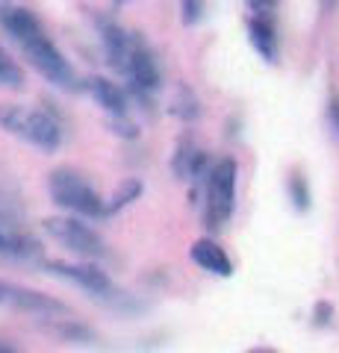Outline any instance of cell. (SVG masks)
<instances>
[{
    "label": "cell",
    "instance_id": "obj_21",
    "mask_svg": "<svg viewBox=\"0 0 339 353\" xmlns=\"http://www.w3.org/2000/svg\"><path fill=\"white\" fill-rule=\"evenodd\" d=\"M0 353H21L15 345H9V341H3V339H0Z\"/></svg>",
    "mask_w": 339,
    "mask_h": 353
},
{
    "label": "cell",
    "instance_id": "obj_5",
    "mask_svg": "<svg viewBox=\"0 0 339 353\" xmlns=\"http://www.w3.org/2000/svg\"><path fill=\"white\" fill-rule=\"evenodd\" d=\"M236 183L239 165L233 157H222L213 162L204 180V224L210 230H222L233 218L236 209Z\"/></svg>",
    "mask_w": 339,
    "mask_h": 353
},
{
    "label": "cell",
    "instance_id": "obj_1",
    "mask_svg": "<svg viewBox=\"0 0 339 353\" xmlns=\"http://www.w3.org/2000/svg\"><path fill=\"white\" fill-rule=\"evenodd\" d=\"M0 27L6 30V36L12 39L21 53L27 57V62L36 68L48 83L65 92H77L80 77L74 71V65L59 53V48L48 39L45 27L39 24V18L30 12L27 6L15 3H0Z\"/></svg>",
    "mask_w": 339,
    "mask_h": 353
},
{
    "label": "cell",
    "instance_id": "obj_9",
    "mask_svg": "<svg viewBox=\"0 0 339 353\" xmlns=\"http://www.w3.org/2000/svg\"><path fill=\"white\" fill-rule=\"evenodd\" d=\"M275 3H251V15L248 18V39L254 44V50L260 53L266 62H278V27H275Z\"/></svg>",
    "mask_w": 339,
    "mask_h": 353
},
{
    "label": "cell",
    "instance_id": "obj_3",
    "mask_svg": "<svg viewBox=\"0 0 339 353\" xmlns=\"http://www.w3.org/2000/svg\"><path fill=\"white\" fill-rule=\"evenodd\" d=\"M0 127L12 136L24 139L41 153H53L62 145V121L48 106L30 103H6L0 109Z\"/></svg>",
    "mask_w": 339,
    "mask_h": 353
},
{
    "label": "cell",
    "instance_id": "obj_2",
    "mask_svg": "<svg viewBox=\"0 0 339 353\" xmlns=\"http://www.w3.org/2000/svg\"><path fill=\"white\" fill-rule=\"evenodd\" d=\"M97 30H101L106 62L127 80V92L148 101L159 88V65L142 32L127 30L113 18H101Z\"/></svg>",
    "mask_w": 339,
    "mask_h": 353
},
{
    "label": "cell",
    "instance_id": "obj_22",
    "mask_svg": "<svg viewBox=\"0 0 339 353\" xmlns=\"http://www.w3.org/2000/svg\"><path fill=\"white\" fill-rule=\"evenodd\" d=\"M248 353H278V350H271V347H254V350H248Z\"/></svg>",
    "mask_w": 339,
    "mask_h": 353
},
{
    "label": "cell",
    "instance_id": "obj_16",
    "mask_svg": "<svg viewBox=\"0 0 339 353\" xmlns=\"http://www.w3.org/2000/svg\"><path fill=\"white\" fill-rule=\"evenodd\" d=\"M139 194H142V180H127V183L122 185V189H118V192L106 201V206H104V218L115 215V212H122V209L133 203Z\"/></svg>",
    "mask_w": 339,
    "mask_h": 353
},
{
    "label": "cell",
    "instance_id": "obj_10",
    "mask_svg": "<svg viewBox=\"0 0 339 353\" xmlns=\"http://www.w3.org/2000/svg\"><path fill=\"white\" fill-rule=\"evenodd\" d=\"M86 88H89V94L104 106V112L109 115V121L130 118V92H127V85L113 83L109 77H92V80H86Z\"/></svg>",
    "mask_w": 339,
    "mask_h": 353
},
{
    "label": "cell",
    "instance_id": "obj_6",
    "mask_svg": "<svg viewBox=\"0 0 339 353\" xmlns=\"http://www.w3.org/2000/svg\"><path fill=\"white\" fill-rule=\"evenodd\" d=\"M41 227H45V233L57 241V245H62L68 253H74V256H80L83 262H95V259L106 256V241L101 239V233L80 218L57 215V218H48Z\"/></svg>",
    "mask_w": 339,
    "mask_h": 353
},
{
    "label": "cell",
    "instance_id": "obj_18",
    "mask_svg": "<svg viewBox=\"0 0 339 353\" xmlns=\"http://www.w3.org/2000/svg\"><path fill=\"white\" fill-rule=\"evenodd\" d=\"M333 321V303L331 301H319L313 306V324L316 327H327Z\"/></svg>",
    "mask_w": 339,
    "mask_h": 353
},
{
    "label": "cell",
    "instance_id": "obj_12",
    "mask_svg": "<svg viewBox=\"0 0 339 353\" xmlns=\"http://www.w3.org/2000/svg\"><path fill=\"white\" fill-rule=\"evenodd\" d=\"M189 256H192V262L198 265V268L215 274V277H231V274H233V262H231V256H227L224 248H222V245H215L213 239H198V241L192 245Z\"/></svg>",
    "mask_w": 339,
    "mask_h": 353
},
{
    "label": "cell",
    "instance_id": "obj_13",
    "mask_svg": "<svg viewBox=\"0 0 339 353\" xmlns=\"http://www.w3.org/2000/svg\"><path fill=\"white\" fill-rule=\"evenodd\" d=\"M0 253H6V256H30V253H36V241L9 230L6 224H0Z\"/></svg>",
    "mask_w": 339,
    "mask_h": 353
},
{
    "label": "cell",
    "instance_id": "obj_11",
    "mask_svg": "<svg viewBox=\"0 0 339 353\" xmlns=\"http://www.w3.org/2000/svg\"><path fill=\"white\" fill-rule=\"evenodd\" d=\"M210 168H213V162L206 159L204 150L195 148L192 139H180L177 141V150H174V157H171L174 176H180V180H206Z\"/></svg>",
    "mask_w": 339,
    "mask_h": 353
},
{
    "label": "cell",
    "instance_id": "obj_17",
    "mask_svg": "<svg viewBox=\"0 0 339 353\" xmlns=\"http://www.w3.org/2000/svg\"><path fill=\"white\" fill-rule=\"evenodd\" d=\"M171 112H174V115H180L183 121H192L195 115H198V101H195V94H192L186 85H180V88H177V94H174Z\"/></svg>",
    "mask_w": 339,
    "mask_h": 353
},
{
    "label": "cell",
    "instance_id": "obj_15",
    "mask_svg": "<svg viewBox=\"0 0 339 353\" xmlns=\"http://www.w3.org/2000/svg\"><path fill=\"white\" fill-rule=\"evenodd\" d=\"M0 88H24V68L6 48H0Z\"/></svg>",
    "mask_w": 339,
    "mask_h": 353
},
{
    "label": "cell",
    "instance_id": "obj_14",
    "mask_svg": "<svg viewBox=\"0 0 339 353\" xmlns=\"http://www.w3.org/2000/svg\"><path fill=\"white\" fill-rule=\"evenodd\" d=\"M287 192H289V201H292V206L298 209V212H307V209L313 206L310 183H307V176H304L301 171H292V174H289V180H287Z\"/></svg>",
    "mask_w": 339,
    "mask_h": 353
},
{
    "label": "cell",
    "instance_id": "obj_19",
    "mask_svg": "<svg viewBox=\"0 0 339 353\" xmlns=\"http://www.w3.org/2000/svg\"><path fill=\"white\" fill-rule=\"evenodd\" d=\"M204 15V3H195V0H186V3H180V18L183 24H195Z\"/></svg>",
    "mask_w": 339,
    "mask_h": 353
},
{
    "label": "cell",
    "instance_id": "obj_20",
    "mask_svg": "<svg viewBox=\"0 0 339 353\" xmlns=\"http://www.w3.org/2000/svg\"><path fill=\"white\" fill-rule=\"evenodd\" d=\"M327 124H331V130L339 136V94H333L331 101H327Z\"/></svg>",
    "mask_w": 339,
    "mask_h": 353
},
{
    "label": "cell",
    "instance_id": "obj_7",
    "mask_svg": "<svg viewBox=\"0 0 339 353\" xmlns=\"http://www.w3.org/2000/svg\"><path fill=\"white\" fill-rule=\"evenodd\" d=\"M45 268L53 274V277L74 283L86 294H92L95 301H104V303H122L124 301V292L109 280L106 271H101L92 262H53L50 259V262H45Z\"/></svg>",
    "mask_w": 339,
    "mask_h": 353
},
{
    "label": "cell",
    "instance_id": "obj_8",
    "mask_svg": "<svg viewBox=\"0 0 339 353\" xmlns=\"http://www.w3.org/2000/svg\"><path fill=\"white\" fill-rule=\"evenodd\" d=\"M0 306H12V309H21V312L39 315V318H53V315L68 312V306L59 303L57 297L27 289V285L6 283V280H0Z\"/></svg>",
    "mask_w": 339,
    "mask_h": 353
},
{
    "label": "cell",
    "instance_id": "obj_4",
    "mask_svg": "<svg viewBox=\"0 0 339 353\" xmlns=\"http://www.w3.org/2000/svg\"><path fill=\"white\" fill-rule=\"evenodd\" d=\"M48 192L53 203L71 212L74 218H104L106 201L97 194L89 176L77 168H53L48 176Z\"/></svg>",
    "mask_w": 339,
    "mask_h": 353
}]
</instances>
